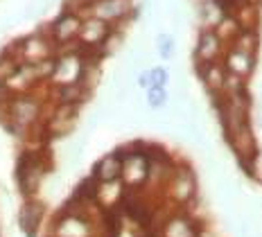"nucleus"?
Here are the masks:
<instances>
[{
	"instance_id": "1",
	"label": "nucleus",
	"mask_w": 262,
	"mask_h": 237,
	"mask_svg": "<svg viewBox=\"0 0 262 237\" xmlns=\"http://www.w3.org/2000/svg\"><path fill=\"white\" fill-rule=\"evenodd\" d=\"M81 16L70 12V9H61L54 18L50 20V30H52V41L57 43V52L61 48L70 46V43L79 41V32H81Z\"/></svg>"
},
{
	"instance_id": "2",
	"label": "nucleus",
	"mask_w": 262,
	"mask_h": 237,
	"mask_svg": "<svg viewBox=\"0 0 262 237\" xmlns=\"http://www.w3.org/2000/svg\"><path fill=\"white\" fill-rule=\"evenodd\" d=\"M43 217H46V203L41 199H25L18 208V214H16L18 230L25 237H39Z\"/></svg>"
},
{
	"instance_id": "3",
	"label": "nucleus",
	"mask_w": 262,
	"mask_h": 237,
	"mask_svg": "<svg viewBox=\"0 0 262 237\" xmlns=\"http://www.w3.org/2000/svg\"><path fill=\"white\" fill-rule=\"evenodd\" d=\"M167 185H170V192L179 203H188V201L196 199V179L190 167L172 169V176H170V181H167Z\"/></svg>"
},
{
	"instance_id": "4",
	"label": "nucleus",
	"mask_w": 262,
	"mask_h": 237,
	"mask_svg": "<svg viewBox=\"0 0 262 237\" xmlns=\"http://www.w3.org/2000/svg\"><path fill=\"white\" fill-rule=\"evenodd\" d=\"M161 237H201V228L190 214H172L161 228Z\"/></svg>"
},
{
	"instance_id": "5",
	"label": "nucleus",
	"mask_w": 262,
	"mask_h": 237,
	"mask_svg": "<svg viewBox=\"0 0 262 237\" xmlns=\"http://www.w3.org/2000/svg\"><path fill=\"white\" fill-rule=\"evenodd\" d=\"M222 52V36L217 34V30H204L199 32L196 38V61H215Z\"/></svg>"
},
{
	"instance_id": "6",
	"label": "nucleus",
	"mask_w": 262,
	"mask_h": 237,
	"mask_svg": "<svg viewBox=\"0 0 262 237\" xmlns=\"http://www.w3.org/2000/svg\"><path fill=\"white\" fill-rule=\"evenodd\" d=\"M93 176H95L100 183H111V181L122 179V158H118L116 154H106L100 161L93 165Z\"/></svg>"
},
{
	"instance_id": "7",
	"label": "nucleus",
	"mask_w": 262,
	"mask_h": 237,
	"mask_svg": "<svg viewBox=\"0 0 262 237\" xmlns=\"http://www.w3.org/2000/svg\"><path fill=\"white\" fill-rule=\"evenodd\" d=\"M108 32H111V25L104 23V20L100 18H86L84 23H81V32H79V41L81 43H89V46H100L102 41L108 36Z\"/></svg>"
},
{
	"instance_id": "8",
	"label": "nucleus",
	"mask_w": 262,
	"mask_h": 237,
	"mask_svg": "<svg viewBox=\"0 0 262 237\" xmlns=\"http://www.w3.org/2000/svg\"><path fill=\"white\" fill-rule=\"evenodd\" d=\"M253 54L244 52V50H237V48H233V50H228L226 54V70L237 77H247L253 73Z\"/></svg>"
},
{
	"instance_id": "9",
	"label": "nucleus",
	"mask_w": 262,
	"mask_h": 237,
	"mask_svg": "<svg viewBox=\"0 0 262 237\" xmlns=\"http://www.w3.org/2000/svg\"><path fill=\"white\" fill-rule=\"evenodd\" d=\"M147 104H149V109H163L167 104V91L165 86H151L149 91H147Z\"/></svg>"
},
{
	"instance_id": "10",
	"label": "nucleus",
	"mask_w": 262,
	"mask_h": 237,
	"mask_svg": "<svg viewBox=\"0 0 262 237\" xmlns=\"http://www.w3.org/2000/svg\"><path fill=\"white\" fill-rule=\"evenodd\" d=\"M156 46H158V54L161 59H172L174 57V36L167 32H161L156 36Z\"/></svg>"
},
{
	"instance_id": "11",
	"label": "nucleus",
	"mask_w": 262,
	"mask_h": 237,
	"mask_svg": "<svg viewBox=\"0 0 262 237\" xmlns=\"http://www.w3.org/2000/svg\"><path fill=\"white\" fill-rule=\"evenodd\" d=\"M149 73H151V84L154 86H167L170 73L165 68H149Z\"/></svg>"
},
{
	"instance_id": "12",
	"label": "nucleus",
	"mask_w": 262,
	"mask_h": 237,
	"mask_svg": "<svg viewBox=\"0 0 262 237\" xmlns=\"http://www.w3.org/2000/svg\"><path fill=\"white\" fill-rule=\"evenodd\" d=\"M138 86L143 88V91H149V88L154 86V84H151V73H149V70H143V73H138Z\"/></svg>"
}]
</instances>
